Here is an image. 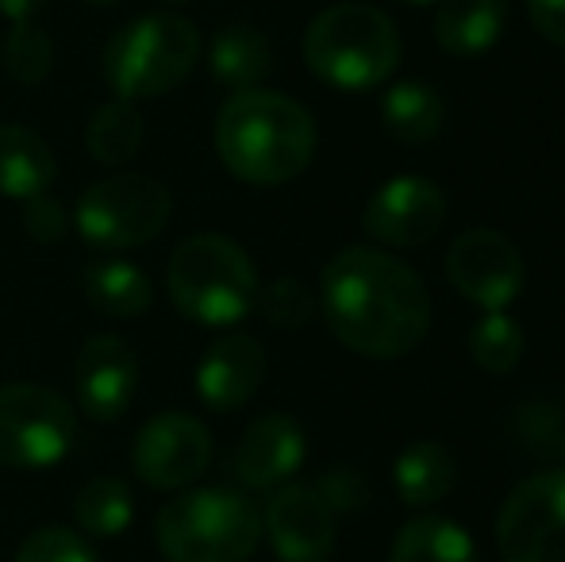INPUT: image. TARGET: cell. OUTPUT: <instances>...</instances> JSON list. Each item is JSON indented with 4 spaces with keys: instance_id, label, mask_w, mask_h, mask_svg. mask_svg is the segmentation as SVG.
I'll return each mask as SVG.
<instances>
[{
    "instance_id": "6da1fadb",
    "label": "cell",
    "mask_w": 565,
    "mask_h": 562,
    "mask_svg": "<svg viewBox=\"0 0 565 562\" xmlns=\"http://www.w3.org/2000/svg\"><path fill=\"white\" fill-rule=\"evenodd\" d=\"M320 308L328 328L365 359H401L431 328V293L408 263L373 247H347L323 266Z\"/></svg>"
},
{
    "instance_id": "7a4b0ae2",
    "label": "cell",
    "mask_w": 565,
    "mask_h": 562,
    "mask_svg": "<svg viewBox=\"0 0 565 562\" xmlns=\"http://www.w3.org/2000/svg\"><path fill=\"white\" fill-rule=\"evenodd\" d=\"M220 162L246 185H285L316 158V120L274 89H238L216 116Z\"/></svg>"
},
{
    "instance_id": "3957f363",
    "label": "cell",
    "mask_w": 565,
    "mask_h": 562,
    "mask_svg": "<svg viewBox=\"0 0 565 562\" xmlns=\"http://www.w3.org/2000/svg\"><path fill=\"white\" fill-rule=\"evenodd\" d=\"M154 543L166 562H250L262 543V512L243 489H185L162 505Z\"/></svg>"
},
{
    "instance_id": "277c9868",
    "label": "cell",
    "mask_w": 565,
    "mask_h": 562,
    "mask_svg": "<svg viewBox=\"0 0 565 562\" xmlns=\"http://www.w3.org/2000/svg\"><path fill=\"white\" fill-rule=\"evenodd\" d=\"M166 289L185 320L204 328L238 324L258 305V271L227 235H189L166 266Z\"/></svg>"
},
{
    "instance_id": "5b68a950",
    "label": "cell",
    "mask_w": 565,
    "mask_h": 562,
    "mask_svg": "<svg viewBox=\"0 0 565 562\" xmlns=\"http://www.w3.org/2000/svg\"><path fill=\"white\" fill-rule=\"evenodd\" d=\"M305 62L320 82L339 89H373L401 62L396 23L362 0L331 4L308 23Z\"/></svg>"
},
{
    "instance_id": "8992f818",
    "label": "cell",
    "mask_w": 565,
    "mask_h": 562,
    "mask_svg": "<svg viewBox=\"0 0 565 562\" xmlns=\"http://www.w3.org/2000/svg\"><path fill=\"white\" fill-rule=\"evenodd\" d=\"M201 59V31L178 12H150L119 28L105 46V82L119 100H154L173 93Z\"/></svg>"
},
{
    "instance_id": "52a82bcc",
    "label": "cell",
    "mask_w": 565,
    "mask_h": 562,
    "mask_svg": "<svg viewBox=\"0 0 565 562\" xmlns=\"http://www.w3.org/2000/svg\"><path fill=\"white\" fill-rule=\"evenodd\" d=\"M170 189L147 173H116L89 185L77 201L74 224L97 251H135L166 232L170 224Z\"/></svg>"
},
{
    "instance_id": "ba28073f",
    "label": "cell",
    "mask_w": 565,
    "mask_h": 562,
    "mask_svg": "<svg viewBox=\"0 0 565 562\" xmlns=\"http://www.w3.org/2000/svg\"><path fill=\"white\" fill-rule=\"evenodd\" d=\"M77 435V413L46 385H0V466L51 470Z\"/></svg>"
},
{
    "instance_id": "9c48e42d",
    "label": "cell",
    "mask_w": 565,
    "mask_h": 562,
    "mask_svg": "<svg viewBox=\"0 0 565 562\" xmlns=\"http://www.w3.org/2000/svg\"><path fill=\"white\" fill-rule=\"evenodd\" d=\"M504 562H565V470L520 481L497 517Z\"/></svg>"
},
{
    "instance_id": "30bf717a",
    "label": "cell",
    "mask_w": 565,
    "mask_h": 562,
    "mask_svg": "<svg viewBox=\"0 0 565 562\" xmlns=\"http://www.w3.org/2000/svg\"><path fill=\"white\" fill-rule=\"evenodd\" d=\"M212 463V435L196 416L162 413L135 435L131 466L154 489H189Z\"/></svg>"
},
{
    "instance_id": "8fae6325",
    "label": "cell",
    "mask_w": 565,
    "mask_h": 562,
    "mask_svg": "<svg viewBox=\"0 0 565 562\" xmlns=\"http://www.w3.org/2000/svg\"><path fill=\"white\" fill-rule=\"evenodd\" d=\"M450 285L484 312L508 308L523 289V258L508 235L492 227H469L450 243L447 255Z\"/></svg>"
},
{
    "instance_id": "7c38bea8",
    "label": "cell",
    "mask_w": 565,
    "mask_h": 562,
    "mask_svg": "<svg viewBox=\"0 0 565 562\" xmlns=\"http://www.w3.org/2000/svg\"><path fill=\"white\" fill-rule=\"evenodd\" d=\"M450 201L431 178L401 173L385 181L365 204V232L385 247H424L447 224Z\"/></svg>"
},
{
    "instance_id": "4fadbf2b",
    "label": "cell",
    "mask_w": 565,
    "mask_h": 562,
    "mask_svg": "<svg viewBox=\"0 0 565 562\" xmlns=\"http://www.w3.org/2000/svg\"><path fill=\"white\" fill-rule=\"evenodd\" d=\"M262 536H269L281 562H328L335 555V509L320 486H281L269 497L262 517Z\"/></svg>"
},
{
    "instance_id": "5bb4252c",
    "label": "cell",
    "mask_w": 565,
    "mask_h": 562,
    "mask_svg": "<svg viewBox=\"0 0 565 562\" xmlns=\"http://www.w3.org/2000/svg\"><path fill=\"white\" fill-rule=\"evenodd\" d=\"M135 385H139V354L119 336H93L77 351L74 390L85 416L113 424L131 409Z\"/></svg>"
},
{
    "instance_id": "9a60e30c",
    "label": "cell",
    "mask_w": 565,
    "mask_h": 562,
    "mask_svg": "<svg viewBox=\"0 0 565 562\" xmlns=\"http://www.w3.org/2000/svg\"><path fill=\"white\" fill-rule=\"evenodd\" d=\"M305 432L281 413L258 416L238 439L231 455V470L246 489H277L305 463Z\"/></svg>"
},
{
    "instance_id": "2e32d148",
    "label": "cell",
    "mask_w": 565,
    "mask_h": 562,
    "mask_svg": "<svg viewBox=\"0 0 565 562\" xmlns=\"http://www.w3.org/2000/svg\"><path fill=\"white\" fill-rule=\"evenodd\" d=\"M266 382V351L254 336H227L204 351L196 367V393L216 413L243 409Z\"/></svg>"
},
{
    "instance_id": "e0dca14e",
    "label": "cell",
    "mask_w": 565,
    "mask_h": 562,
    "mask_svg": "<svg viewBox=\"0 0 565 562\" xmlns=\"http://www.w3.org/2000/svg\"><path fill=\"white\" fill-rule=\"evenodd\" d=\"M54 178H58V162L46 139L23 124H0V197L31 201V197H43Z\"/></svg>"
},
{
    "instance_id": "ac0fdd59",
    "label": "cell",
    "mask_w": 565,
    "mask_h": 562,
    "mask_svg": "<svg viewBox=\"0 0 565 562\" xmlns=\"http://www.w3.org/2000/svg\"><path fill=\"white\" fill-rule=\"evenodd\" d=\"M508 23L504 0H443L435 12V39L450 54H481L500 39Z\"/></svg>"
},
{
    "instance_id": "d6986e66",
    "label": "cell",
    "mask_w": 565,
    "mask_h": 562,
    "mask_svg": "<svg viewBox=\"0 0 565 562\" xmlns=\"http://www.w3.org/2000/svg\"><path fill=\"white\" fill-rule=\"evenodd\" d=\"M85 297L100 316L131 320V316L147 312L154 289H150L142 266L127 263V258H100V263L85 266Z\"/></svg>"
},
{
    "instance_id": "ffe728a7",
    "label": "cell",
    "mask_w": 565,
    "mask_h": 562,
    "mask_svg": "<svg viewBox=\"0 0 565 562\" xmlns=\"http://www.w3.org/2000/svg\"><path fill=\"white\" fill-rule=\"evenodd\" d=\"M209 66L216 82L231 85V89H258V82H266L274 70V51H269L266 35L258 28H224L209 46Z\"/></svg>"
},
{
    "instance_id": "44dd1931",
    "label": "cell",
    "mask_w": 565,
    "mask_h": 562,
    "mask_svg": "<svg viewBox=\"0 0 565 562\" xmlns=\"http://www.w3.org/2000/svg\"><path fill=\"white\" fill-rule=\"evenodd\" d=\"M393 481L404 505H435L443 497H450L454 481H458V466H454L447 443L419 439L396 458Z\"/></svg>"
},
{
    "instance_id": "7402d4cb",
    "label": "cell",
    "mask_w": 565,
    "mask_h": 562,
    "mask_svg": "<svg viewBox=\"0 0 565 562\" xmlns=\"http://www.w3.org/2000/svg\"><path fill=\"white\" fill-rule=\"evenodd\" d=\"M381 120H385L388 136L416 147V142H431L443 131L447 105H443V97L431 85L401 82L381 100Z\"/></svg>"
},
{
    "instance_id": "603a6c76",
    "label": "cell",
    "mask_w": 565,
    "mask_h": 562,
    "mask_svg": "<svg viewBox=\"0 0 565 562\" xmlns=\"http://www.w3.org/2000/svg\"><path fill=\"white\" fill-rule=\"evenodd\" d=\"M388 562H481L466 528L447 517H416L401 528Z\"/></svg>"
},
{
    "instance_id": "cb8c5ba5",
    "label": "cell",
    "mask_w": 565,
    "mask_h": 562,
    "mask_svg": "<svg viewBox=\"0 0 565 562\" xmlns=\"http://www.w3.org/2000/svg\"><path fill=\"white\" fill-rule=\"evenodd\" d=\"M85 147L100 166H124L139 155L142 147V116L131 100H108L89 116L85 128Z\"/></svg>"
},
{
    "instance_id": "d4e9b609",
    "label": "cell",
    "mask_w": 565,
    "mask_h": 562,
    "mask_svg": "<svg viewBox=\"0 0 565 562\" xmlns=\"http://www.w3.org/2000/svg\"><path fill=\"white\" fill-rule=\"evenodd\" d=\"M77 528L85 536H97V540H116L131 528L135 517V497L127 489V481L119 478H93L82 486L74 501Z\"/></svg>"
},
{
    "instance_id": "484cf974",
    "label": "cell",
    "mask_w": 565,
    "mask_h": 562,
    "mask_svg": "<svg viewBox=\"0 0 565 562\" xmlns=\"http://www.w3.org/2000/svg\"><path fill=\"white\" fill-rule=\"evenodd\" d=\"M0 59H4V70L12 82L39 85V82H46L54 70V43L35 20H20V23H12V31L4 35Z\"/></svg>"
},
{
    "instance_id": "4316f807",
    "label": "cell",
    "mask_w": 565,
    "mask_h": 562,
    "mask_svg": "<svg viewBox=\"0 0 565 562\" xmlns=\"http://www.w3.org/2000/svg\"><path fill=\"white\" fill-rule=\"evenodd\" d=\"M469 351H473V362L481 370H489V374H508V370L523 359V328L504 308H500V312H484L481 320L473 324Z\"/></svg>"
},
{
    "instance_id": "83f0119b",
    "label": "cell",
    "mask_w": 565,
    "mask_h": 562,
    "mask_svg": "<svg viewBox=\"0 0 565 562\" xmlns=\"http://www.w3.org/2000/svg\"><path fill=\"white\" fill-rule=\"evenodd\" d=\"M15 562H97V551L89 548L82 532L74 528H39L15 551Z\"/></svg>"
},
{
    "instance_id": "f1b7e54d",
    "label": "cell",
    "mask_w": 565,
    "mask_h": 562,
    "mask_svg": "<svg viewBox=\"0 0 565 562\" xmlns=\"http://www.w3.org/2000/svg\"><path fill=\"white\" fill-rule=\"evenodd\" d=\"M258 305L274 328H300L312 316V293L297 278H277L266 293L258 289Z\"/></svg>"
},
{
    "instance_id": "f546056e",
    "label": "cell",
    "mask_w": 565,
    "mask_h": 562,
    "mask_svg": "<svg viewBox=\"0 0 565 562\" xmlns=\"http://www.w3.org/2000/svg\"><path fill=\"white\" fill-rule=\"evenodd\" d=\"M28 204V232L35 235L39 243H54L66 235V212H62L58 201H51V197H31Z\"/></svg>"
},
{
    "instance_id": "4dcf8cb0",
    "label": "cell",
    "mask_w": 565,
    "mask_h": 562,
    "mask_svg": "<svg viewBox=\"0 0 565 562\" xmlns=\"http://www.w3.org/2000/svg\"><path fill=\"white\" fill-rule=\"evenodd\" d=\"M527 12L539 35L565 51V0H527Z\"/></svg>"
},
{
    "instance_id": "1f68e13d",
    "label": "cell",
    "mask_w": 565,
    "mask_h": 562,
    "mask_svg": "<svg viewBox=\"0 0 565 562\" xmlns=\"http://www.w3.org/2000/svg\"><path fill=\"white\" fill-rule=\"evenodd\" d=\"M46 4H51V0H0V15H4V20H12V23L35 20Z\"/></svg>"
},
{
    "instance_id": "d6a6232c",
    "label": "cell",
    "mask_w": 565,
    "mask_h": 562,
    "mask_svg": "<svg viewBox=\"0 0 565 562\" xmlns=\"http://www.w3.org/2000/svg\"><path fill=\"white\" fill-rule=\"evenodd\" d=\"M85 4H93V8H116L119 0H85Z\"/></svg>"
},
{
    "instance_id": "836d02e7",
    "label": "cell",
    "mask_w": 565,
    "mask_h": 562,
    "mask_svg": "<svg viewBox=\"0 0 565 562\" xmlns=\"http://www.w3.org/2000/svg\"><path fill=\"white\" fill-rule=\"evenodd\" d=\"M554 435H558V447H562V455H565V421L554 427Z\"/></svg>"
},
{
    "instance_id": "e575fe53",
    "label": "cell",
    "mask_w": 565,
    "mask_h": 562,
    "mask_svg": "<svg viewBox=\"0 0 565 562\" xmlns=\"http://www.w3.org/2000/svg\"><path fill=\"white\" fill-rule=\"evenodd\" d=\"M166 4H189V0H166Z\"/></svg>"
}]
</instances>
